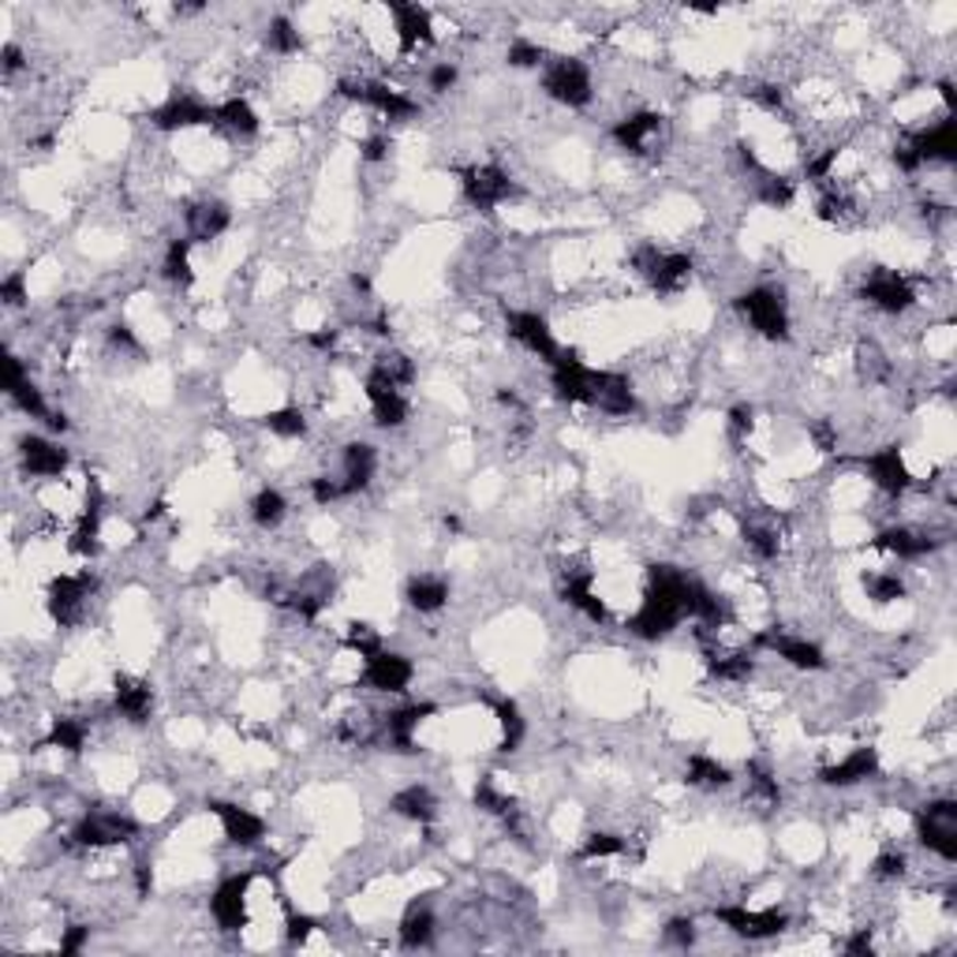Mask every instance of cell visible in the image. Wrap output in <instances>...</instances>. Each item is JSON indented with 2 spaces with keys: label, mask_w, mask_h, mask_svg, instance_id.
I'll use <instances>...</instances> for the list:
<instances>
[{
  "label": "cell",
  "mask_w": 957,
  "mask_h": 957,
  "mask_svg": "<svg viewBox=\"0 0 957 957\" xmlns=\"http://www.w3.org/2000/svg\"><path fill=\"white\" fill-rule=\"evenodd\" d=\"M737 311H741L744 322L752 326L763 341H789V307H786V296L771 285H755L749 292L737 296Z\"/></svg>",
  "instance_id": "1"
},
{
  "label": "cell",
  "mask_w": 957,
  "mask_h": 957,
  "mask_svg": "<svg viewBox=\"0 0 957 957\" xmlns=\"http://www.w3.org/2000/svg\"><path fill=\"white\" fill-rule=\"evenodd\" d=\"M543 90L565 109H588L595 102V79L580 57H554L543 68Z\"/></svg>",
  "instance_id": "2"
},
{
  "label": "cell",
  "mask_w": 957,
  "mask_h": 957,
  "mask_svg": "<svg viewBox=\"0 0 957 957\" xmlns=\"http://www.w3.org/2000/svg\"><path fill=\"white\" fill-rule=\"evenodd\" d=\"M916 842L924 845L927 853L938 856L943 864L957 861V800L954 797H938L927 800L916 812Z\"/></svg>",
  "instance_id": "3"
},
{
  "label": "cell",
  "mask_w": 957,
  "mask_h": 957,
  "mask_svg": "<svg viewBox=\"0 0 957 957\" xmlns=\"http://www.w3.org/2000/svg\"><path fill=\"white\" fill-rule=\"evenodd\" d=\"M143 827L135 823L127 812H116V808H94L71 827V845L79 850H113V845H127L139 838Z\"/></svg>",
  "instance_id": "4"
},
{
  "label": "cell",
  "mask_w": 957,
  "mask_h": 957,
  "mask_svg": "<svg viewBox=\"0 0 957 957\" xmlns=\"http://www.w3.org/2000/svg\"><path fill=\"white\" fill-rule=\"evenodd\" d=\"M337 94L349 98V102L375 109V113L386 116V121H412V116H419V102H412L405 90L381 83V79H341V83H337Z\"/></svg>",
  "instance_id": "5"
},
{
  "label": "cell",
  "mask_w": 957,
  "mask_h": 957,
  "mask_svg": "<svg viewBox=\"0 0 957 957\" xmlns=\"http://www.w3.org/2000/svg\"><path fill=\"white\" fill-rule=\"evenodd\" d=\"M259 871H236L225 875L217 882V890L209 895V916L221 932H243L251 924V882Z\"/></svg>",
  "instance_id": "6"
},
{
  "label": "cell",
  "mask_w": 957,
  "mask_h": 957,
  "mask_svg": "<svg viewBox=\"0 0 957 957\" xmlns=\"http://www.w3.org/2000/svg\"><path fill=\"white\" fill-rule=\"evenodd\" d=\"M861 468H864V476H868L871 487L879 490L882 498H890V501H901L909 490L916 487V479H913V471H909L901 445H882V449L864 453Z\"/></svg>",
  "instance_id": "7"
},
{
  "label": "cell",
  "mask_w": 957,
  "mask_h": 957,
  "mask_svg": "<svg viewBox=\"0 0 957 957\" xmlns=\"http://www.w3.org/2000/svg\"><path fill=\"white\" fill-rule=\"evenodd\" d=\"M752 647L755 651H771L774 659H782L786 667L800 670V673H819L827 670V654L823 647L808 636H793L786 628H763V633L752 636Z\"/></svg>",
  "instance_id": "8"
},
{
  "label": "cell",
  "mask_w": 957,
  "mask_h": 957,
  "mask_svg": "<svg viewBox=\"0 0 957 957\" xmlns=\"http://www.w3.org/2000/svg\"><path fill=\"white\" fill-rule=\"evenodd\" d=\"M861 299L868 307H875L879 315H905L916 307V285L898 270H871L861 285Z\"/></svg>",
  "instance_id": "9"
},
{
  "label": "cell",
  "mask_w": 957,
  "mask_h": 957,
  "mask_svg": "<svg viewBox=\"0 0 957 957\" xmlns=\"http://www.w3.org/2000/svg\"><path fill=\"white\" fill-rule=\"evenodd\" d=\"M715 920L733 932L737 938H749V943H763V938H778L789 927V913L782 909H749V905H718Z\"/></svg>",
  "instance_id": "10"
},
{
  "label": "cell",
  "mask_w": 957,
  "mask_h": 957,
  "mask_svg": "<svg viewBox=\"0 0 957 957\" xmlns=\"http://www.w3.org/2000/svg\"><path fill=\"white\" fill-rule=\"evenodd\" d=\"M360 681L375 692H386V696H405L415 681V667L408 654L389 651V647H378L375 654H367L360 667Z\"/></svg>",
  "instance_id": "11"
},
{
  "label": "cell",
  "mask_w": 957,
  "mask_h": 957,
  "mask_svg": "<svg viewBox=\"0 0 957 957\" xmlns=\"http://www.w3.org/2000/svg\"><path fill=\"white\" fill-rule=\"evenodd\" d=\"M460 191H464V203L471 209L490 214V209H498L501 203L513 198L516 184L501 166H471L460 172Z\"/></svg>",
  "instance_id": "12"
},
{
  "label": "cell",
  "mask_w": 957,
  "mask_h": 957,
  "mask_svg": "<svg viewBox=\"0 0 957 957\" xmlns=\"http://www.w3.org/2000/svg\"><path fill=\"white\" fill-rule=\"evenodd\" d=\"M94 591V580L90 572H60V577L49 580V591H45V609L60 628H71L83 617L87 599Z\"/></svg>",
  "instance_id": "13"
},
{
  "label": "cell",
  "mask_w": 957,
  "mask_h": 957,
  "mask_svg": "<svg viewBox=\"0 0 957 957\" xmlns=\"http://www.w3.org/2000/svg\"><path fill=\"white\" fill-rule=\"evenodd\" d=\"M946 539L935 532V527H913V524H890L882 527L879 535L871 539L875 550L890 554L898 561H920V558H932V554L943 546Z\"/></svg>",
  "instance_id": "14"
},
{
  "label": "cell",
  "mask_w": 957,
  "mask_h": 957,
  "mask_svg": "<svg viewBox=\"0 0 957 957\" xmlns=\"http://www.w3.org/2000/svg\"><path fill=\"white\" fill-rule=\"evenodd\" d=\"M363 397H367V405H371V419H375L378 426H386V431H400V426L408 423V415H412V405H408L405 389L394 386L386 375H378L375 367L367 371Z\"/></svg>",
  "instance_id": "15"
},
{
  "label": "cell",
  "mask_w": 957,
  "mask_h": 957,
  "mask_svg": "<svg viewBox=\"0 0 957 957\" xmlns=\"http://www.w3.org/2000/svg\"><path fill=\"white\" fill-rule=\"evenodd\" d=\"M505 326H509V337H513V341L521 344L527 355H535V360L550 363V367L558 363L561 344H558V337H554L550 322H546L543 315H535V311H509Z\"/></svg>",
  "instance_id": "16"
},
{
  "label": "cell",
  "mask_w": 957,
  "mask_h": 957,
  "mask_svg": "<svg viewBox=\"0 0 957 957\" xmlns=\"http://www.w3.org/2000/svg\"><path fill=\"white\" fill-rule=\"evenodd\" d=\"M217 124V105H206L191 94H172L169 102H161L158 109L150 113V127L158 132H191V127H209Z\"/></svg>",
  "instance_id": "17"
},
{
  "label": "cell",
  "mask_w": 957,
  "mask_h": 957,
  "mask_svg": "<svg viewBox=\"0 0 957 957\" xmlns=\"http://www.w3.org/2000/svg\"><path fill=\"white\" fill-rule=\"evenodd\" d=\"M209 812L221 819V831L229 838V845H240V850H254V845L266 842L270 823L251 808L236 805V800H209Z\"/></svg>",
  "instance_id": "18"
},
{
  "label": "cell",
  "mask_w": 957,
  "mask_h": 957,
  "mask_svg": "<svg viewBox=\"0 0 957 957\" xmlns=\"http://www.w3.org/2000/svg\"><path fill=\"white\" fill-rule=\"evenodd\" d=\"M909 146L920 158V166L932 169V166H954L957 158V121L954 116H943V121L927 124V127H916L909 132Z\"/></svg>",
  "instance_id": "19"
},
{
  "label": "cell",
  "mask_w": 957,
  "mask_h": 957,
  "mask_svg": "<svg viewBox=\"0 0 957 957\" xmlns=\"http://www.w3.org/2000/svg\"><path fill=\"white\" fill-rule=\"evenodd\" d=\"M662 132H667V116L654 113V109H640V113L625 116V121H617L614 127H609V139L622 146V150L643 158V153H651L654 146H659Z\"/></svg>",
  "instance_id": "20"
},
{
  "label": "cell",
  "mask_w": 957,
  "mask_h": 957,
  "mask_svg": "<svg viewBox=\"0 0 957 957\" xmlns=\"http://www.w3.org/2000/svg\"><path fill=\"white\" fill-rule=\"evenodd\" d=\"M591 408L625 419L636 412V389L622 371H591Z\"/></svg>",
  "instance_id": "21"
},
{
  "label": "cell",
  "mask_w": 957,
  "mask_h": 957,
  "mask_svg": "<svg viewBox=\"0 0 957 957\" xmlns=\"http://www.w3.org/2000/svg\"><path fill=\"white\" fill-rule=\"evenodd\" d=\"M20 464L31 479H60L68 471V449L42 434H23L20 437Z\"/></svg>",
  "instance_id": "22"
},
{
  "label": "cell",
  "mask_w": 957,
  "mask_h": 957,
  "mask_svg": "<svg viewBox=\"0 0 957 957\" xmlns=\"http://www.w3.org/2000/svg\"><path fill=\"white\" fill-rule=\"evenodd\" d=\"M875 774H879V749L861 744V749L842 755L838 763L819 767V782H823V786H831V789H850V786H861V782L875 778Z\"/></svg>",
  "instance_id": "23"
},
{
  "label": "cell",
  "mask_w": 957,
  "mask_h": 957,
  "mask_svg": "<svg viewBox=\"0 0 957 957\" xmlns=\"http://www.w3.org/2000/svg\"><path fill=\"white\" fill-rule=\"evenodd\" d=\"M232 229V209L221 198H198L184 209V236L191 243H209Z\"/></svg>",
  "instance_id": "24"
},
{
  "label": "cell",
  "mask_w": 957,
  "mask_h": 957,
  "mask_svg": "<svg viewBox=\"0 0 957 957\" xmlns=\"http://www.w3.org/2000/svg\"><path fill=\"white\" fill-rule=\"evenodd\" d=\"M378 476V449L371 442H349L341 449V471H337V479H341L344 487V498H355L363 494V490L375 482Z\"/></svg>",
  "instance_id": "25"
},
{
  "label": "cell",
  "mask_w": 957,
  "mask_h": 957,
  "mask_svg": "<svg viewBox=\"0 0 957 957\" xmlns=\"http://www.w3.org/2000/svg\"><path fill=\"white\" fill-rule=\"evenodd\" d=\"M389 15H394L400 57H412V53L426 49V45L434 42V20H431V12H426V8H419V4H389Z\"/></svg>",
  "instance_id": "26"
},
{
  "label": "cell",
  "mask_w": 957,
  "mask_h": 957,
  "mask_svg": "<svg viewBox=\"0 0 957 957\" xmlns=\"http://www.w3.org/2000/svg\"><path fill=\"white\" fill-rule=\"evenodd\" d=\"M434 704H405L397 710H389L386 718H381V741L389 744L394 752H415V733L419 726L426 722V718L434 715Z\"/></svg>",
  "instance_id": "27"
},
{
  "label": "cell",
  "mask_w": 957,
  "mask_h": 957,
  "mask_svg": "<svg viewBox=\"0 0 957 957\" xmlns=\"http://www.w3.org/2000/svg\"><path fill=\"white\" fill-rule=\"evenodd\" d=\"M113 707L124 722L132 726H146L153 715V688L150 681L132 677V673H116L113 677Z\"/></svg>",
  "instance_id": "28"
},
{
  "label": "cell",
  "mask_w": 957,
  "mask_h": 957,
  "mask_svg": "<svg viewBox=\"0 0 957 957\" xmlns=\"http://www.w3.org/2000/svg\"><path fill=\"white\" fill-rule=\"evenodd\" d=\"M692 273H696V262L688 259V254L681 251H662L659 262L651 266V273H647V285H651L659 296H677V292L688 288Z\"/></svg>",
  "instance_id": "29"
},
{
  "label": "cell",
  "mask_w": 957,
  "mask_h": 957,
  "mask_svg": "<svg viewBox=\"0 0 957 957\" xmlns=\"http://www.w3.org/2000/svg\"><path fill=\"white\" fill-rule=\"evenodd\" d=\"M434 932H437V916L426 901H412L397 924V938L405 950H426V946L434 943Z\"/></svg>",
  "instance_id": "30"
},
{
  "label": "cell",
  "mask_w": 957,
  "mask_h": 957,
  "mask_svg": "<svg viewBox=\"0 0 957 957\" xmlns=\"http://www.w3.org/2000/svg\"><path fill=\"white\" fill-rule=\"evenodd\" d=\"M449 595H453L449 580L434 577V572H419V577L408 580V588H405V599L415 614H437V609L449 603Z\"/></svg>",
  "instance_id": "31"
},
{
  "label": "cell",
  "mask_w": 957,
  "mask_h": 957,
  "mask_svg": "<svg viewBox=\"0 0 957 957\" xmlns=\"http://www.w3.org/2000/svg\"><path fill=\"white\" fill-rule=\"evenodd\" d=\"M389 808H394L400 819L415 823V827H431L437 819V797L431 793V786H419V782H415V786H405L400 793H394Z\"/></svg>",
  "instance_id": "32"
},
{
  "label": "cell",
  "mask_w": 957,
  "mask_h": 957,
  "mask_svg": "<svg viewBox=\"0 0 957 957\" xmlns=\"http://www.w3.org/2000/svg\"><path fill=\"white\" fill-rule=\"evenodd\" d=\"M87 737H90V726L83 722V718H71V715H60L53 718L49 733L42 737L38 749H60L68 755H79L87 749Z\"/></svg>",
  "instance_id": "33"
},
{
  "label": "cell",
  "mask_w": 957,
  "mask_h": 957,
  "mask_svg": "<svg viewBox=\"0 0 957 957\" xmlns=\"http://www.w3.org/2000/svg\"><path fill=\"white\" fill-rule=\"evenodd\" d=\"M707 670H710V677L726 681V685H749L752 673H755V659L749 651H710Z\"/></svg>",
  "instance_id": "34"
},
{
  "label": "cell",
  "mask_w": 957,
  "mask_h": 957,
  "mask_svg": "<svg viewBox=\"0 0 957 957\" xmlns=\"http://www.w3.org/2000/svg\"><path fill=\"white\" fill-rule=\"evenodd\" d=\"M685 782L696 789H726L729 782H733V771H729L726 763H718L715 755L692 752L685 763Z\"/></svg>",
  "instance_id": "35"
},
{
  "label": "cell",
  "mask_w": 957,
  "mask_h": 957,
  "mask_svg": "<svg viewBox=\"0 0 957 957\" xmlns=\"http://www.w3.org/2000/svg\"><path fill=\"white\" fill-rule=\"evenodd\" d=\"M856 378L864 381V386H882L890 375H895V363H890V355L879 349L875 341H861L856 344Z\"/></svg>",
  "instance_id": "36"
},
{
  "label": "cell",
  "mask_w": 957,
  "mask_h": 957,
  "mask_svg": "<svg viewBox=\"0 0 957 957\" xmlns=\"http://www.w3.org/2000/svg\"><path fill=\"white\" fill-rule=\"evenodd\" d=\"M191 248L195 243L187 240V236H176V240L166 248V259H161V277L169 281V285L176 288H191L195 285V270H191Z\"/></svg>",
  "instance_id": "37"
},
{
  "label": "cell",
  "mask_w": 957,
  "mask_h": 957,
  "mask_svg": "<svg viewBox=\"0 0 957 957\" xmlns=\"http://www.w3.org/2000/svg\"><path fill=\"white\" fill-rule=\"evenodd\" d=\"M217 124H221L225 132H232V135H259V127H262L254 105L248 102V98H240V94L225 98V102L217 105Z\"/></svg>",
  "instance_id": "38"
},
{
  "label": "cell",
  "mask_w": 957,
  "mask_h": 957,
  "mask_svg": "<svg viewBox=\"0 0 957 957\" xmlns=\"http://www.w3.org/2000/svg\"><path fill=\"white\" fill-rule=\"evenodd\" d=\"M288 516V498L281 494L277 487H262L259 494L251 498V521L254 527H262V532H273V527H281Z\"/></svg>",
  "instance_id": "39"
},
{
  "label": "cell",
  "mask_w": 957,
  "mask_h": 957,
  "mask_svg": "<svg viewBox=\"0 0 957 957\" xmlns=\"http://www.w3.org/2000/svg\"><path fill=\"white\" fill-rule=\"evenodd\" d=\"M494 715H498V726H501V752H516L524 744L527 737V718L521 715V707H516V699L501 696L494 699Z\"/></svg>",
  "instance_id": "40"
},
{
  "label": "cell",
  "mask_w": 957,
  "mask_h": 957,
  "mask_svg": "<svg viewBox=\"0 0 957 957\" xmlns=\"http://www.w3.org/2000/svg\"><path fill=\"white\" fill-rule=\"evenodd\" d=\"M861 583H864V595H868L875 606H895L905 599V580H901L898 572L871 569V572H864Z\"/></svg>",
  "instance_id": "41"
},
{
  "label": "cell",
  "mask_w": 957,
  "mask_h": 957,
  "mask_svg": "<svg viewBox=\"0 0 957 957\" xmlns=\"http://www.w3.org/2000/svg\"><path fill=\"white\" fill-rule=\"evenodd\" d=\"M744 546H749V550L760 561H774L782 554L778 524H771V521H744Z\"/></svg>",
  "instance_id": "42"
},
{
  "label": "cell",
  "mask_w": 957,
  "mask_h": 957,
  "mask_svg": "<svg viewBox=\"0 0 957 957\" xmlns=\"http://www.w3.org/2000/svg\"><path fill=\"white\" fill-rule=\"evenodd\" d=\"M628 853V838L617 831H591L580 845V861H614Z\"/></svg>",
  "instance_id": "43"
},
{
  "label": "cell",
  "mask_w": 957,
  "mask_h": 957,
  "mask_svg": "<svg viewBox=\"0 0 957 957\" xmlns=\"http://www.w3.org/2000/svg\"><path fill=\"white\" fill-rule=\"evenodd\" d=\"M262 426L273 437H285V442H299L307 437V415L299 408H273V412L262 415Z\"/></svg>",
  "instance_id": "44"
},
{
  "label": "cell",
  "mask_w": 957,
  "mask_h": 957,
  "mask_svg": "<svg viewBox=\"0 0 957 957\" xmlns=\"http://www.w3.org/2000/svg\"><path fill=\"white\" fill-rule=\"evenodd\" d=\"M744 774H749V797L752 800H760V805H767V808L782 805V786H778V778H774V771L767 767V763L752 760Z\"/></svg>",
  "instance_id": "45"
},
{
  "label": "cell",
  "mask_w": 957,
  "mask_h": 957,
  "mask_svg": "<svg viewBox=\"0 0 957 957\" xmlns=\"http://www.w3.org/2000/svg\"><path fill=\"white\" fill-rule=\"evenodd\" d=\"M375 371H378V375H386L400 389L415 386V378H419L415 360H412V355H405V352H381L375 360Z\"/></svg>",
  "instance_id": "46"
},
{
  "label": "cell",
  "mask_w": 957,
  "mask_h": 957,
  "mask_svg": "<svg viewBox=\"0 0 957 957\" xmlns=\"http://www.w3.org/2000/svg\"><path fill=\"white\" fill-rule=\"evenodd\" d=\"M8 400H12L15 408H20L23 415H31V419H42V423H49V415H53V408L45 405V397H42V389L34 386L31 378L26 381H20V386L15 389H8Z\"/></svg>",
  "instance_id": "47"
},
{
  "label": "cell",
  "mask_w": 957,
  "mask_h": 957,
  "mask_svg": "<svg viewBox=\"0 0 957 957\" xmlns=\"http://www.w3.org/2000/svg\"><path fill=\"white\" fill-rule=\"evenodd\" d=\"M266 45L277 53V57H292V53L304 49V38H299L296 23L285 20V15H277V20H270V26H266Z\"/></svg>",
  "instance_id": "48"
},
{
  "label": "cell",
  "mask_w": 957,
  "mask_h": 957,
  "mask_svg": "<svg viewBox=\"0 0 957 957\" xmlns=\"http://www.w3.org/2000/svg\"><path fill=\"white\" fill-rule=\"evenodd\" d=\"M909 875V856L898 850V845H890V850H882L879 856L871 861V879L879 882H901Z\"/></svg>",
  "instance_id": "49"
},
{
  "label": "cell",
  "mask_w": 957,
  "mask_h": 957,
  "mask_svg": "<svg viewBox=\"0 0 957 957\" xmlns=\"http://www.w3.org/2000/svg\"><path fill=\"white\" fill-rule=\"evenodd\" d=\"M696 920L692 916H673L667 927H662V943L667 946H677V950H688V946H696Z\"/></svg>",
  "instance_id": "50"
},
{
  "label": "cell",
  "mask_w": 957,
  "mask_h": 957,
  "mask_svg": "<svg viewBox=\"0 0 957 957\" xmlns=\"http://www.w3.org/2000/svg\"><path fill=\"white\" fill-rule=\"evenodd\" d=\"M505 57L513 68H546V49L535 42H527V38H516L513 45H509Z\"/></svg>",
  "instance_id": "51"
},
{
  "label": "cell",
  "mask_w": 957,
  "mask_h": 957,
  "mask_svg": "<svg viewBox=\"0 0 957 957\" xmlns=\"http://www.w3.org/2000/svg\"><path fill=\"white\" fill-rule=\"evenodd\" d=\"M457 79H460L457 64H449V60H437L434 68L426 71V90H431V94H449V90L457 87Z\"/></svg>",
  "instance_id": "52"
},
{
  "label": "cell",
  "mask_w": 957,
  "mask_h": 957,
  "mask_svg": "<svg viewBox=\"0 0 957 957\" xmlns=\"http://www.w3.org/2000/svg\"><path fill=\"white\" fill-rule=\"evenodd\" d=\"M0 299H4V307H26V299H31V292H26V273L15 270L8 273L4 281H0Z\"/></svg>",
  "instance_id": "53"
},
{
  "label": "cell",
  "mask_w": 957,
  "mask_h": 957,
  "mask_svg": "<svg viewBox=\"0 0 957 957\" xmlns=\"http://www.w3.org/2000/svg\"><path fill=\"white\" fill-rule=\"evenodd\" d=\"M318 927H322V924H318L315 916H307V913H288V920H285V935H288L292 946H307Z\"/></svg>",
  "instance_id": "54"
},
{
  "label": "cell",
  "mask_w": 957,
  "mask_h": 957,
  "mask_svg": "<svg viewBox=\"0 0 957 957\" xmlns=\"http://www.w3.org/2000/svg\"><path fill=\"white\" fill-rule=\"evenodd\" d=\"M105 337H109V344H113V349L121 352V355H139L143 352L139 337H135V330L127 322H113L105 330Z\"/></svg>",
  "instance_id": "55"
},
{
  "label": "cell",
  "mask_w": 957,
  "mask_h": 957,
  "mask_svg": "<svg viewBox=\"0 0 957 957\" xmlns=\"http://www.w3.org/2000/svg\"><path fill=\"white\" fill-rule=\"evenodd\" d=\"M344 498V487L337 476H315L311 479V501L315 505H333V501Z\"/></svg>",
  "instance_id": "56"
},
{
  "label": "cell",
  "mask_w": 957,
  "mask_h": 957,
  "mask_svg": "<svg viewBox=\"0 0 957 957\" xmlns=\"http://www.w3.org/2000/svg\"><path fill=\"white\" fill-rule=\"evenodd\" d=\"M808 437L816 442L819 453H834L838 449V426L831 423V419H812V423H808Z\"/></svg>",
  "instance_id": "57"
},
{
  "label": "cell",
  "mask_w": 957,
  "mask_h": 957,
  "mask_svg": "<svg viewBox=\"0 0 957 957\" xmlns=\"http://www.w3.org/2000/svg\"><path fill=\"white\" fill-rule=\"evenodd\" d=\"M87 943H90V927L87 924H68L60 932V954L64 957H76V954H83L87 950Z\"/></svg>",
  "instance_id": "58"
},
{
  "label": "cell",
  "mask_w": 957,
  "mask_h": 957,
  "mask_svg": "<svg viewBox=\"0 0 957 957\" xmlns=\"http://www.w3.org/2000/svg\"><path fill=\"white\" fill-rule=\"evenodd\" d=\"M752 426H755V408L752 405L729 408V434H733L737 442H744V437L752 434Z\"/></svg>",
  "instance_id": "59"
},
{
  "label": "cell",
  "mask_w": 957,
  "mask_h": 957,
  "mask_svg": "<svg viewBox=\"0 0 957 957\" xmlns=\"http://www.w3.org/2000/svg\"><path fill=\"white\" fill-rule=\"evenodd\" d=\"M389 150H394V143H389V135H371V139L360 146V158L367 161V166H378V161H386V158H389Z\"/></svg>",
  "instance_id": "60"
},
{
  "label": "cell",
  "mask_w": 957,
  "mask_h": 957,
  "mask_svg": "<svg viewBox=\"0 0 957 957\" xmlns=\"http://www.w3.org/2000/svg\"><path fill=\"white\" fill-rule=\"evenodd\" d=\"M842 950L845 954H871L875 950V932H871V927H853V935H845Z\"/></svg>",
  "instance_id": "61"
},
{
  "label": "cell",
  "mask_w": 957,
  "mask_h": 957,
  "mask_svg": "<svg viewBox=\"0 0 957 957\" xmlns=\"http://www.w3.org/2000/svg\"><path fill=\"white\" fill-rule=\"evenodd\" d=\"M150 887H153L150 861H135V890H139V898H150Z\"/></svg>",
  "instance_id": "62"
},
{
  "label": "cell",
  "mask_w": 957,
  "mask_h": 957,
  "mask_svg": "<svg viewBox=\"0 0 957 957\" xmlns=\"http://www.w3.org/2000/svg\"><path fill=\"white\" fill-rule=\"evenodd\" d=\"M0 57H4V76H15V71L23 68V49H20V45H15V42H8Z\"/></svg>",
  "instance_id": "63"
}]
</instances>
